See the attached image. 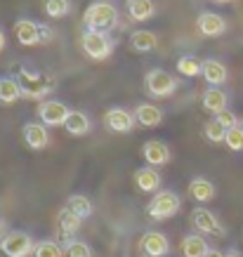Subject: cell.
<instances>
[{"mask_svg": "<svg viewBox=\"0 0 243 257\" xmlns=\"http://www.w3.org/2000/svg\"><path fill=\"white\" fill-rule=\"evenodd\" d=\"M17 80H19L24 99H40L43 101V97H47L50 92H55V87H57V80L52 78L50 73H43V71L22 69L17 73Z\"/></svg>", "mask_w": 243, "mask_h": 257, "instance_id": "6da1fadb", "label": "cell"}, {"mask_svg": "<svg viewBox=\"0 0 243 257\" xmlns=\"http://www.w3.org/2000/svg\"><path fill=\"white\" fill-rule=\"evenodd\" d=\"M83 24H85L87 31H99V33H109L118 26V10L106 3V0H97L83 15Z\"/></svg>", "mask_w": 243, "mask_h": 257, "instance_id": "7a4b0ae2", "label": "cell"}, {"mask_svg": "<svg viewBox=\"0 0 243 257\" xmlns=\"http://www.w3.org/2000/svg\"><path fill=\"white\" fill-rule=\"evenodd\" d=\"M80 47L90 59L94 62H104L109 59L113 52V40L109 38V33H99V31H85L80 38Z\"/></svg>", "mask_w": 243, "mask_h": 257, "instance_id": "3957f363", "label": "cell"}, {"mask_svg": "<svg viewBox=\"0 0 243 257\" xmlns=\"http://www.w3.org/2000/svg\"><path fill=\"white\" fill-rule=\"evenodd\" d=\"M180 205H182V201L175 191H158L151 198L149 205H147V212L154 219H170L180 212Z\"/></svg>", "mask_w": 243, "mask_h": 257, "instance_id": "277c9868", "label": "cell"}, {"mask_svg": "<svg viewBox=\"0 0 243 257\" xmlns=\"http://www.w3.org/2000/svg\"><path fill=\"white\" fill-rule=\"evenodd\" d=\"M144 87H147V94L161 99V97H170L177 90V80L163 69H151L144 78Z\"/></svg>", "mask_w": 243, "mask_h": 257, "instance_id": "5b68a950", "label": "cell"}, {"mask_svg": "<svg viewBox=\"0 0 243 257\" xmlns=\"http://www.w3.org/2000/svg\"><path fill=\"white\" fill-rule=\"evenodd\" d=\"M0 250L8 257H29V255H33L36 243L31 241V236L26 234V231H10L3 238V243H0Z\"/></svg>", "mask_w": 243, "mask_h": 257, "instance_id": "8992f818", "label": "cell"}, {"mask_svg": "<svg viewBox=\"0 0 243 257\" xmlns=\"http://www.w3.org/2000/svg\"><path fill=\"white\" fill-rule=\"evenodd\" d=\"M71 111L66 109V104L57 99H47V101H40L38 106V118L40 123L47 125V127H59V125L66 123V118H69Z\"/></svg>", "mask_w": 243, "mask_h": 257, "instance_id": "52a82bcc", "label": "cell"}, {"mask_svg": "<svg viewBox=\"0 0 243 257\" xmlns=\"http://www.w3.org/2000/svg\"><path fill=\"white\" fill-rule=\"evenodd\" d=\"M135 123H137L135 113H130L128 109H120V106H113V109L104 113V125L109 127L111 133H120V135L133 133Z\"/></svg>", "mask_w": 243, "mask_h": 257, "instance_id": "ba28073f", "label": "cell"}, {"mask_svg": "<svg viewBox=\"0 0 243 257\" xmlns=\"http://www.w3.org/2000/svg\"><path fill=\"white\" fill-rule=\"evenodd\" d=\"M191 222L196 226L201 234H208V236H224V226L220 224V219L215 217L210 210H205V208H194L191 212Z\"/></svg>", "mask_w": 243, "mask_h": 257, "instance_id": "9c48e42d", "label": "cell"}, {"mask_svg": "<svg viewBox=\"0 0 243 257\" xmlns=\"http://www.w3.org/2000/svg\"><path fill=\"white\" fill-rule=\"evenodd\" d=\"M140 250L147 257H165L170 252V243L161 231H147L140 238Z\"/></svg>", "mask_w": 243, "mask_h": 257, "instance_id": "30bf717a", "label": "cell"}, {"mask_svg": "<svg viewBox=\"0 0 243 257\" xmlns=\"http://www.w3.org/2000/svg\"><path fill=\"white\" fill-rule=\"evenodd\" d=\"M196 29L201 36H208V38H217L227 31V22L224 17L217 15V12H201L196 19Z\"/></svg>", "mask_w": 243, "mask_h": 257, "instance_id": "8fae6325", "label": "cell"}, {"mask_svg": "<svg viewBox=\"0 0 243 257\" xmlns=\"http://www.w3.org/2000/svg\"><path fill=\"white\" fill-rule=\"evenodd\" d=\"M142 158L147 161V165L151 168H161L170 161V149L165 142H158V140H149L144 147H142Z\"/></svg>", "mask_w": 243, "mask_h": 257, "instance_id": "7c38bea8", "label": "cell"}, {"mask_svg": "<svg viewBox=\"0 0 243 257\" xmlns=\"http://www.w3.org/2000/svg\"><path fill=\"white\" fill-rule=\"evenodd\" d=\"M24 144L33 151H40L50 144V135H47V125L43 123H26L24 125Z\"/></svg>", "mask_w": 243, "mask_h": 257, "instance_id": "4fadbf2b", "label": "cell"}, {"mask_svg": "<svg viewBox=\"0 0 243 257\" xmlns=\"http://www.w3.org/2000/svg\"><path fill=\"white\" fill-rule=\"evenodd\" d=\"M15 36L19 40V45H40L43 38H40V24L31 22V19H19L15 24Z\"/></svg>", "mask_w": 243, "mask_h": 257, "instance_id": "5bb4252c", "label": "cell"}, {"mask_svg": "<svg viewBox=\"0 0 243 257\" xmlns=\"http://www.w3.org/2000/svg\"><path fill=\"white\" fill-rule=\"evenodd\" d=\"M201 76L205 78V83L210 87H220L227 83V66L217 59H205L203 62V71H201Z\"/></svg>", "mask_w": 243, "mask_h": 257, "instance_id": "9a60e30c", "label": "cell"}, {"mask_svg": "<svg viewBox=\"0 0 243 257\" xmlns=\"http://www.w3.org/2000/svg\"><path fill=\"white\" fill-rule=\"evenodd\" d=\"M227 92L220 90V87H208L203 94H201V106L210 113H220V111L227 109Z\"/></svg>", "mask_w": 243, "mask_h": 257, "instance_id": "2e32d148", "label": "cell"}, {"mask_svg": "<svg viewBox=\"0 0 243 257\" xmlns=\"http://www.w3.org/2000/svg\"><path fill=\"white\" fill-rule=\"evenodd\" d=\"M135 118H137V123L144 125V127H156V125L163 123V111L158 109L156 104H137V109H135Z\"/></svg>", "mask_w": 243, "mask_h": 257, "instance_id": "e0dca14e", "label": "cell"}, {"mask_svg": "<svg viewBox=\"0 0 243 257\" xmlns=\"http://www.w3.org/2000/svg\"><path fill=\"white\" fill-rule=\"evenodd\" d=\"M135 184H137V189L140 191H144V194H154V191H158V187H161V175H158L154 168H140V170L135 172Z\"/></svg>", "mask_w": 243, "mask_h": 257, "instance_id": "ac0fdd59", "label": "cell"}, {"mask_svg": "<svg viewBox=\"0 0 243 257\" xmlns=\"http://www.w3.org/2000/svg\"><path fill=\"white\" fill-rule=\"evenodd\" d=\"M64 130L69 135H73V137H85L92 130V123H90V118L83 111H71L66 123H64Z\"/></svg>", "mask_w": 243, "mask_h": 257, "instance_id": "d6986e66", "label": "cell"}, {"mask_svg": "<svg viewBox=\"0 0 243 257\" xmlns=\"http://www.w3.org/2000/svg\"><path fill=\"white\" fill-rule=\"evenodd\" d=\"M126 10H128V15L133 17L135 22H147V19L154 17L156 5H154V0H128Z\"/></svg>", "mask_w": 243, "mask_h": 257, "instance_id": "ffe728a7", "label": "cell"}, {"mask_svg": "<svg viewBox=\"0 0 243 257\" xmlns=\"http://www.w3.org/2000/svg\"><path fill=\"white\" fill-rule=\"evenodd\" d=\"M208 250H210V245L205 243L203 236L189 234L182 238V255L184 257H205Z\"/></svg>", "mask_w": 243, "mask_h": 257, "instance_id": "44dd1931", "label": "cell"}, {"mask_svg": "<svg viewBox=\"0 0 243 257\" xmlns=\"http://www.w3.org/2000/svg\"><path fill=\"white\" fill-rule=\"evenodd\" d=\"M189 196L198 203H208L215 198V187L205 177H196L191 179V184H189Z\"/></svg>", "mask_w": 243, "mask_h": 257, "instance_id": "7402d4cb", "label": "cell"}, {"mask_svg": "<svg viewBox=\"0 0 243 257\" xmlns=\"http://www.w3.org/2000/svg\"><path fill=\"white\" fill-rule=\"evenodd\" d=\"M17 99H22L19 80L8 78V76H0V104H15Z\"/></svg>", "mask_w": 243, "mask_h": 257, "instance_id": "603a6c76", "label": "cell"}, {"mask_svg": "<svg viewBox=\"0 0 243 257\" xmlns=\"http://www.w3.org/2000/svg\"><path fill=\"white\" fill-rule=\"evenodd\" d=\"M80 222H83V219H80L78 215H73L69 208H62L59 215H57V231H59V234L73 236L80 229Z\"/></svg>", "mask_w": 243, "mask_h": 257, "instance_id": "cb8c5ba5", "label": "cell"}, {"mask_svg": "<svg viewBox=\"0 0 243 257\" xmlns=\"http://www.w3.org/2000/svg\"><path fill=\"white\" fill-rule=\"evenodd\" d=\"M158 45V38L156 33L151 31H135L130 36V47L137 50V52H151V50H156Z\"/></svg>", "mask_w": 243, "mask_h": 257, "instance_id": "d4e9b609", "label": "cell"}, {"mask_svg": "<svg viewBox=\"0 0 243 257\" xmlns=\"http://www.w3.org/2000/svg\"><path fill=\"white\" fill-rule=\"evenodd\" d=\"M64 208H69V210L73 212V215H78L80 219H87L90 215H92V201H90L87 196H83V194L69 196V201H66Z\"/></svg>", "mask_w": 243, "mask_h": 257, "instance_id": "484cf974", "label": "cell"}, {"mask_svg": "<svg viewBox=\"0 0 243 257\" xmlns=\"http://www.w3.org/2000/svg\"><path fill=\"white\" fill-rule=\"evenodd\" d=\"M201 71H203V62H201L196 55H182L180 59H177V73L187 76V78L201 76Z\"/></svg>", "mask_w": 243, "mask_h": 257, "instance_id": "4316f807", "label": "cell"}, {"mask_svg": "<svg viewBox=\"0 0 243 257\" xmlns=\"http://www.w3.org/2000/svg\"><path fill=\"white\" fill-rule=\"evenodd\" d=\"M43 12L52 19H62L71 12V0H43Z\"/></svg>", "mask_w": 243, "mask_h": 257, "instance_id": "83f0119b", "label": "cell"}, {"mask_svg": "<svg viewBox=\"0 0 243 257\" xmlns=\"http://www.w3.org/2000/svg\"><path fill=\"white\" fill-rule=\"evenodd\" d=\"M203 135H205V140L212 142V144H222V142L227 140V130L217 123V118H210V120L203 125Z\"/></svg>", "mask_w": 243, "mask_h": 257, "instance_id": "f1b7e54d", "label": "cell"}, {"mask_svg": "<svg viewBox=\"0 0 243 257\" xmlns=\"http://www.w3.org/2000/svg\"><path fill=\"white\" fill-rule=\"evenodd\" d=\"M64 248L57 241H38L36 243V250H33V257H62Z\"/></svg>", "mask_w": 243, "mask_h": 257, "instance_id": "f546056e", "label": "cell"}, {"mask_svg": "<svg viewBox=\"0 0 243 257\" xmlns=\"http://www.w3.org/2000/svg\"><path fill=\"white\" fill-rule=\"evenodd\" d=\"M64 255L66 257H92V248L87 245V243H83V241H71L66 248H64Z\"/></svg>", "mask_w": 243, "mask_h": 257, "instance_id": "4dcf8cb0", "label": "cell"}, {"mask_svg": "<svg viewBox=\"0 0 243 257\" xmlns=\"http://www.w3.org/2000/svg\"><path fill=\"white\" fill-rule=\"evenodd\" d=\"M231 151H243V127L241 125H236L231 130H227V140H224Z\"/></svg>", "mask_w": 243, "mask_h": 257, "instance_id": "1f68e13d", "label": "cell"}, {"mask_svg": "<svg viewBox=\"0 0 243 257\" xmlns=\"http://www.w3.org/2000/svg\"><path fill=\"white\" fill-rule=\"evenodd\" d=\"M215 118H217V123L224 127V130H231V127H236L238 125V118L234 116V111H220V113H215Z\"/></svg>", "mask_w": 243, "mask_h": 257, "instance_id": "d6a6232c", "label": "cell"}, {"mask_svg": "<svg viewBox=\"0 0 243 257\" xmlns=\"http://www.w3.org/2000/svg\"><path fill=\"white\" fill-rule=\"evenodd\" d=\"M40 38H43V43H50V40L55 38V31L50 26H45V24H40Z\"/></svg>", "mask_w": 243, "mask_h": 257, "instance_id": "836d02e7", "label": "cell"}, {"mask_svg": "<svg viewBox=\"0 0 243 257\" xmlns=\"http://www.w3.org/2000/svg\"><path fill=\"white\" fill-rule=\"evenodd\" d=\"M205 257H224L220 252V250H208V252H205Z\"/></svg>", "mask_w": 243, "mask_h": 257, "instance_id": "e575fe53", "label": "cell"}, {"mask_svg": "<svg viewBox=\"0 0 243 257\" xmlns=\"http://www.w3.org/2000/svg\"><path fill=\"white\" fill-rule=\"evenodd\" d=\"M3 50H5V33L0 31V52H3Z\"/></svg>", "mask_w": 243, "mask_h": 257, "instance_id": "d590c367", "label": "cell"}, {"mask_svg": "<svg viewBox=\"0 0 243 257\" xmlns=\"http://www.w3.org/2000/svg\"><path fill=\"white\" fill-rule=\"evenodd\" d=\"M224 257H241V252H238V250H229Z\"/></svg>", "mask_w": 243, "mask_h": 257, "instance_id": "8d00e7d4", "label": "cell"}, {"mask_svg": "<svg viewBox=\"0 0 243 257\" xmlns=\"http://www.w3.org/2000/svg\"><path fill=\"white\" fill-rule=\"evenodd\" d=\"M215 3H231V0H215Z\"/></svg>", "mask_w": 243, "mask_h": 257, "instance_id": "74e56055", "label": "cell"}, {"mask_svg": "<svg viewBox=\"0 0 243 257\" xmlns=\"http://www.w3.org/2000/svg\"><path fill=\"white\" fill-rule=\"evenodd\" d=\"M241 127H243V123H241Z\"/></svg>", "mask_w": 243, "mask_h": 257, "instance_id": "f35d334b", "label": "cell"}]
</instances>
